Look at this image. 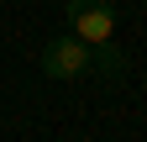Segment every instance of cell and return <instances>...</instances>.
<instances>
[{
	"mask_svg": "<svg viewBox=\"0 0 147 142\" xmlns=\"http://www.w3.org/2000/svg\"><path fill=\"white\" fill-rule=\"evenodd\" d=\"M63 16H68V32H74V37L95 47V58H100V68H105V74H121V58L110 53V42H116V26H121L116 5H110V0H68V5H63Z\"/></svg>",
	"mask_w": 147,
	"mask_h": 142,
	"instance_id": "obj_1",
	"label": "cell"
},
{
	"mask_svg": "<svg viewBox=\"0 0 147 142\" xmlns=\"http://www.w3.org/2000/svg\"><path fill=\"white\" fill-rule=\"evenodd\" d=\"M37 68H42L47 79H58V84H79L89 68H95V47L79 42L74 32H63V37H53L42 53H37Z\"/></svg>",
	"mask_w": 147,
	"mask_h": 142,
	"instance_id": "obj_2",
	"label": "cell"
}]
</instances>
